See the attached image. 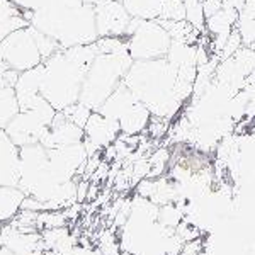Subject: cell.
<instances>
[{"label":"cell","mask_w":255,"mask_h":255,"mask_svg":"<svg viewBox=\"0 0 255 255\" xmlns=\"http://www.w3.org/2000/svg\"><path fill=\"white\" fill-rule=\"evenodd\" d=\"M29 10H22L12 0H0V43L12 32L31 26Z\"/></svg>","instance_id":"obj_13"},{"label":"cell","mask_w":255,"mask_h":255,"mask_svg":"<svg viewBox=\"0 0 255 255\" xmlns=\"http://www.w3.org/2000/svg\"><path fill=\"white\" fill-rule=\"evenodd\" d=\"M128 53L133 61L165 58L170 48V36L158 20L131 19L126 31Z\"/></svg>","instance_id":"obj_7"},{"label":"cell","mask_w":255,"mask_h":255,"mask_svg":"<svg viewBox=\"0 0 255 255\" xmlns=\"http://www.w3.org/2000/svg\"><path fill=\"white\" fill-rule=\"evenodd\" d=\"M133 58L128 49L118 53H97L90 61L82 84L79 102L90 111H97L125 79Z\"/></svg>","instance_id":"obj_4"},{"label":"cell","mask_w":255,"mask_h":255,"mask_svg":"<svg viewBox=\"0 0 255 255\" xmlns=\"http://www.w3.org/2000/svg\"><path fill=\"white\" fill-rule=\"evenodd\" d=\"M31 26L60 48L85 46L99 38L94 5L84 0H48L31 14Z\"/></svg>","instance_id":"obj_1"},{"label":"cell","mask_w":255,"mask_h":255,"mask_svg":"<svg viewBox=\"0 0 255 255\" xmlns=\"http://www.w3.org/2000/svg\"><path fill=\"white\" fill-rule=\"evenodd\" d=\"M119 134H121V128L118 121L102 116L97 111H92L84 126V146L87 157L113 145Z\"/></svg>","instance_id":"obj_10"},{"label":"cell","mask_w":255,"mask_h":255,"mask_svg":"<svg viewBox=\"0 0 255 255\" xmlns=\"http://www.w3.org/2000/svg\"><path fill=\"white\" fill-rule=\"evenodd\" d=\"M116 2H123V0H116Z\"/></svg>","instance_id":"obj_22"},{"label":"cell","mask_w":255,"mask_h":255,"mask_svg":"<svg viewBox=\"0 0 255 255\" xmlns=\"http://www.w3.org/2000/svg\"><path fill=\"white\" fill-rule=\"evenodd\" d=\"M19 186V146L0 129V187Z\"/></svg>","instance_id":"obj_12"},{"label":"cell","mask_w":255,"mask_h":255,"mask_svg":"<svg viewBox=\"0 0 255 255\" xmlns=\"http://www.w3.org/2000/svg\"><path fill=\"white\" fill-rule=\"evenodd\" d=\"M0 255H15L14 252H10L9 249H5L3 245H0Z\"/></svg>","instance_id":"obj_21"},{"label":"cell","mask_w":255,"mask_h":255,"mask_svg":"<svg viewBox=\"0 0 255 255\" xmlns=\"http://www.w3.org/2000/svg\"><path fill=\"white\" fill-rule=\"evenodd\" d=\"M97 113L118 121L123 134H143L151 118L150 111L134 97V94L123 82L97 109Z\"/></svg>","instance_id":"obj_6"},{"label":"cell","mask_w":255,"mask_h":255,"mask_svg":"<svg viewBox=\"0 0 255 255\" xmlns=\"http://www.w3.org/2000/svg\"><path fill=\"white\" fill-rule=\"evenodd\" d=\"M97 55L92 44L60 48L43 61L39 94L55 111H63L79 102L82 84L90 61Z\"/></svg>","instance_id":"obj_2"},{"label":"cell","mask_w":255,"mask_h":255,"mask_svg":"<svg viewBox=\"0 0 255 255\" xmlns=\"http://www.w3.org/2000/svg\"><path fill=\"white\" fill-rule=\"evenodd\" d=\"M19 113L17 99L12 87H0V129L12 121V118Z\"/></svg>","instance_id":"obj_16"},{"label":"cell","mask_w":255,"mask_h":255,"mask_svg":"<svg viewBox=\"0 0 255 255\" xmlns=\"http://www.w3.org/2000/svg\"><path fill=\"white\" fill-rule=\"evenodd\" d=\"M177 68L167 58L133 61L123 84L150 111L151 116L170 121L182 104L175 97Z\"/></svg>","instance_id":"obj_3"},{"label":"cell","mask_w":255,"mask_h":255,"mask_svg":"<svg viewBox=\"0 0 255 255\" xmlns=\"http://www.w3.org/2000/svg\"><path fill=\"white\" fill-rule=\"evenodd\" d=\"M17 7H20L22 10H29V12H34L38 10L39 7H43L48 0H12Z\"/></svg>","instance_id":"obj_19"},{"label":"cell","mask_w":255,"mask_h":255,"mask_svg":"<svg viewBox=\"0 0 255 255\" xmlns=\"http://www.w3.org/2000/svg\"><path fill=\"white\" fill-rule=\"evenodd\" d=\"M55 114L56 111L49 104L31 111H19L5 126V133L19 148L34 145V143H39V139L46 133Z\"/></svg>","instance_id":"obj_8"},{"label":"cell","mask_w":255,"mask_h":255,"mask_svg":"<svg viewBox=\"0 0 255 255\" xmlns=\"http://www.w3.org/2000/svg\"><path fill=\"white\" fill-rule=\"evenodd\" d=\"M123 5L133 19L157 20L162 14L163 0H123Z\"/></svg>","instance_id":"obj_15"},{"label":"cell","mask_w":255,"mask_h":255,"mask_svg":"<svg viewBox=\"0 0 255 255\" xmlns=\"http://www.w3.org/2000/svg\"><path fill=\"white\" fill-rule=\"evenodd\" d=\"M60 46L36 27L27 26L12 32L0 43V53L5 65L17 73L27 72L43 65Z\"/></svg>","instance_id":"obj_5"},{"label":"cell","mask_w":255,"mask_h":255,"mask_svg":"<svg viewBox=\"0 0 255 255\" xmlns=\"http://www.w3.org/2000/svg\"><path fill=\"white\" fill-rule=\"evenodd\" d=\"M94 12L99 38H126V31L133 17L128 14L123 2L101 0L94 5Z\"/></svg>","instance_id":"obj_9"},{"label":"cell","mask_w":255,"mask_h":255,"mask_svg":"<svg viewBox=\"0 0 255 255\" xmlns=\"http://www.w3.org/2000/svg\"><path fill=\"white\" fill-rule=\"evenodd\" d=\"M5 70H9V67L5 65V61H3V58H2V53H0V73H3Z\"/></svg>","instance_id":"obj_20"},{"label":"cell","mask_w":255,"mask_h":255,"mask_svg":"<svg viewBox=\"0 0 255 255\" xmlns=\"http://www.w3.org/2000/svg\"><path fill=\"white\" fill-rule=\"evenodd\" d=\"M204 249V240L203 238H196V240H191V242H184L180 250L177 252V255H201Z\"/></svg>","instance_id":"obj_18"},{"label":"cell","mask_w":255,"mask_h":255,"mask_svg":"<svg viewBox=\"0 0 255 255\" xmlns=\"http://www.w3.org/2000/svg\"><path fill=\"white\" fill-rule=\"evenodd\" d=\"M24 194L19 187H0V226L10 223L19 213Z\"/></svg>","instance_id":"obj_14"},{"label":"cell","mask_w":255,"mask_h":255,"mask_svg":"<svg viewBox=\"0 0 255 255\" xmlns=\"http://www.w3.org/2000/svg\"><path fill=\"white\" fill-rule=\"evenodd\" d=\"M77 143H84V129L70 123L61 111H56L51 125L43 134V138L39 139V145L49 150V148L77 145Z\"/></svg>","instance_id":"obj_11"},{"label":"cell","mask_w":255,"mask_h":255,"mask_svg":"<svg viewBox=\"0 0 255 255\" xmlns=\"http://www.w3.org/2000/svg\"><path fill=\"white\" fill-rule=\"evenodd\" d=\"M61 113H63V116L67 118L70 123H73V125H77L79 128L84 129L85 123H87V119H89L92 111H90L89 108H85L84 104H80V102H75V104L68 106L67 109L61 111Z\"/></svg>","instance_id":"obj_17"}]
</instances>
